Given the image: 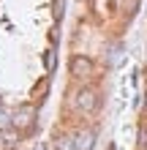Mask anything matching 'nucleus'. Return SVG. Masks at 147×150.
I'll return each mask as SVG.
<instances>
[{
  "instance_id": "f257e3e1",
  "label": "nucleus",
  "mask_w": 147,
  "mask_h": 150,
  "mask_svg": "<svg viewBox=\"0 0 147 150\" xmlns=\"http://www.w3.org/2000/svg\"><path fill=\"white\" fill-rule=\"evenodd\" d=\"M68 68H71V76L74 79H87V76H93V60L87 55H74Z\"/></svg>"
},
{
  "instance_id": "f03ea898",
  "label": "nucleus",
  "mask_w": 147,
  "mask_h": 150,
  "mask_svg": "<svg viewBox=\"0 0 147 150\" xmlns=\"http://www.w3.org/2000/svg\"><path fill=\"white\" fill-rule=\"evenodd\" d=\"M74 107H79L82 112H96V107H98V96H96V90H90V87H82V90H76Z\"/></svg>"
},
{
  "instance_id": "7ed1b4c3",
  "label": "nucleus",
  "mask_w": 147,
  "mask_h": 150,
  "mask_svg": "<svg viewBox=\"0 0 147 150\" xmlns=\"http://www.w3.org/2000/svg\"><path fill=\"white\" fill-rule=\"evenodd\" d=\"M33 117H36V109H33V107H22V109H16V112H14V128L27 131V128L33 126Z\"/></svg>"
},
{
  "instance_id": "20e7f679",
  "label": "nucleus",
  "mask_w": 147,
  "mask_h": 150,
  "mask_svg": "<svg viewBox=\"0 0 147 150\" xmlns=\"http://www.w3.org/2000/svg\"><path fill=\"white\" fill-rule=\"evenodd\" d=\"M93 131H82L79 137H76V150H90L93 147Z\"/></svg>"
},
{
  "instance_id": "39448f33",
  "label": "nucleus",
  "mask_w": 147,
  "mask_h": 150,
  "mask_svg": "<svg viewBox=\"0 0 147 150\" xmlns=\"http://www.w3.org/2000/svg\"><path fill=\"white\" fill-rule=\"evenodd\" d=\"M55 66H57V55H55V49H44V68H46V74L55 71Z\"/></svg>"
},
{
  "instance_id": "423d86ee",
  "label": "nucleus",
  "mask_w": 147,
  "mask_h": 150,
  "mask_svg": "<svg viewBox=\"0 0 147 150\" xmlns=\"http://www.w3.org/2000/svg\"><path fill=\"white\" fill-rule=\"evenodd\" d=\"M71 147H76V145H71V139H60L57 142V150H71Z\"/></svg>"
},
{
  "instance_id": "0eeeda50",
  "label": "nucleus",
  "mask_w": 147,
  "mask_h": 150,
  "mask_svg": "<svg viewBox=\"0 0 147 150\" xmlns=\"http://www.w3.org/2000/svg\"><path fill=\"white\" fill-rule=\"evenodd\" d=\"M63 16V0H55V19Z\"/></svg>"
},
{
  "instance_id": "6e6552de",
  "label": "nucleus",
  "mask_w": 147,
  "mask_h": 150,
  "mask_svg": "<svg viewBox=\"0 0 147 150\" xmlns=\"http://www.w3.org/2000/svg\"><path fill=\"white\" fill-rule=\"evenodd\" d=\"M0 139H3V134H0Z\"/></svg>"
}]
</instances>
